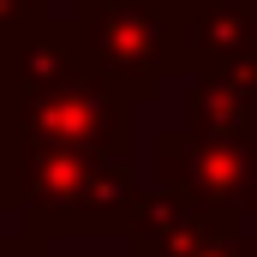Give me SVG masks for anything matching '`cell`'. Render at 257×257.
I'll use <instances>...</instances> for the list:
<instances>
[{
    "instance_id": "6da1fadb",
    "label": "cell",
    "mask_w": 257,
    "mask_h": 257,
    "mask_svg": "<svg viewBox=\"0 0 257 257\" xmlns=\"http://www.w3.org/2000/svg\"><path fill=\"white\" fill-rule=\"evenodd\" d=\"M0 138L84 156H132V102L96 78L72 24H42L0 48Z\"/></svg>"
},
{
    "instance_id": "7a4b0ae2",
    "label": "cell",
    "mask_w": 257,
    "mask_h": 257,
    "mask_svg": "<svg viewBox=\"0 0 257 257\" xmlns=\"http://www.w3.org/2000/svg\"><path fill=\"white\" fill-rule=\"evenodd\" d=\"M0 203L24 215V233H126L138 203V174L126 162L48 150V144H6L0 138Z\"/></svg>"
},
{
    "instance_id": "3957f363",
    "label": "cell",
    "mask_w": 257,
    "mask_h": 257,
    "mask_svg": "<svg viewBox=\"0 0 257 257\" xmlns=\"http://www.w3.org/2000/svg\"><path fill=\"white\" fill-rule=\"evenodd\" d=\"M72 36L102 84H114L132 108L156 102L186 60V0H72Z\"/></svg>"
},
{
    "instance_id": "277c9868",
    "label": "cell",
    "mask_w": 257,
    "mask_h": 257,
    "mask_svg": "<svg viewBox=\"0 0 257 257\" xmlns=\"http://www.w3.org/2000/svg\"><path fill=\"white\" fill-rule=\"evenodd\" d=\"M156 180L221 209H257V138H215L192 126L156 132Z\"/></svg>"
},
{
    "instance_id": "5b68a950",
    "label": "cell",
    "mask_w": 257,
    "mask_h": 257,
    "mask_svg": "<svg viewBox=\"0 0 257 257\" xmlns=\"http://www.w3.org/2000/svg\"><path fill=\"white\" fill-rule=\"evenodd\" d=\"M233 233H245L239 209H221V203H203L192 192L156 186V192H138L120 239H126L132 257H180V251L209 245V239H233Z\"/></svg>"
},
{
    "instance_id": "8992f818",
    "label": "cell",
    "mask_w": 257,
    "mask_h": 257,
    "mask_svg": "<svg viewBox=\"0 0 257 257\" xmlns=\"http://www.w3.org/2000/svg\"><path fill=\"white\" fill-rule=\"evenodd\" d=\"M257 54V0H186V60L192 78Z\"/></svg>"
},
{
    "instance_id": "52a82bcc",
    "label": "cell",
    "mask_w": 257,
    "mask_h": 257,
    "mask_svg": "<svg viewBox=\"0 0 257 257\" xmlns=\"http://www.w3.org/2000/svg\"><path fill=\"white\" fill-rule=\"evenodd\" d=\"M186 126L215 132V138H257V108L227 96L215 78H192L186 84Z\"/></svg>"
},
{
    "instance_id": "ba28073f",
    "label": "cell",
    "mask_w": 257,
    "mask_h": 257,
    "mask_svg": "<svg viewBox=\"0 0 257 257\" xmlns=\"http://www.w3.org/2000/svg\"><path fill=\"white\" fill-rule=\"evenodd\" d=\"M48 24V0H0V48H12L18 36Z\"/></svg>"
},
{
    "instance_id": "9c48e42d",
    "label": "cell",
    "mask_w": 257,
    "mask_h": 257,
    "mask_svg": "<svg viewBox=\"0 0 257 257\" xmlns=\"http://www.w3.org/2000/svg\"><path fill=\"white\" fill-rule=\"evenodd\" d=\"M203 78H215L227 96H239V102H251V108H257V54H245V60H233V66H221V72H203Z\"/></svg>"
},
{
    "instance_id": "30bf717a",
    "label": "cell",
    "mask_w": 257,
    "mask_h": 257,
    "mask_svg": "<svg viewBox=\"0 0 257 257\" xmlns=\"http://www.w3.org/2000/svg\"><path fill=\"white\" fill-rule=\"evenodd\" d=\"M180 257H257V233H233V239H209L197 251H180Z\"/></svg>"
},
{
    "instance_id": "8fae6325",
    "label": "cell",
    "mask_w": 257,
    "mask_h": 257,
    "mask_svg": "<svg viewBox=\"0 0 257 257\" xmlns=\"http://www.w3.org/2000/svg\"><path fill=\"white\" fill-rule=\"evenodd\" d=\"M0 257H48V239H36V233H18V239H6Z\"/></svg>"
}]
</instances>
